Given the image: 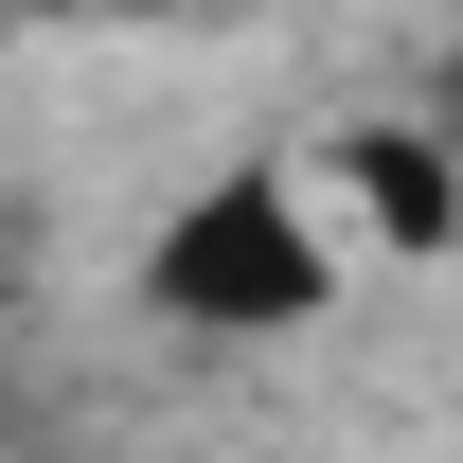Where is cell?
Instances as JSON below:
<instances>
[{"instance_id": "1", "label": "cell", "mask_w": 463, "mask_h": 463, "mask_svg": "<svg viewBox=\"0 0 463 463\" xmlns=\"http://www.w3.org/2000/svg\"><path fill=\"white\" fill-rule=\"evenodd\" d=\"M321 268H339V250H321V214H303L286 178H214V196L161 232L143 286H161L178 321H214V339H286V321H321Z\"/></svg>"}, {"instance_id": "2", "label": "cell", "mask_w": 463, "mask_h": 463, "mask_svg": "<svg viewBox=\"0 0 463 463\" xmlns=\"http://www.w3.org/2000/svg\"><path fill=\"white\" fill-rule=\"evenodd\" d=\"M356 196H374V232H410V250H428V232H463V178L428 161V143H356Z\"/></svg>"}, {"instance_id": "3", "label": "cell", "mask_w": 463, "mask_h": 463, "mask_svg": "<svg viewBox=\"0 0 463 463\" xmlns=\"http://www.w3.org/2000/svg\"><path fill=\"white\" fill-rule=\"evenodd\" d=\"M71 18H178V0H71Z\"/></svg>"}]
</instances>
